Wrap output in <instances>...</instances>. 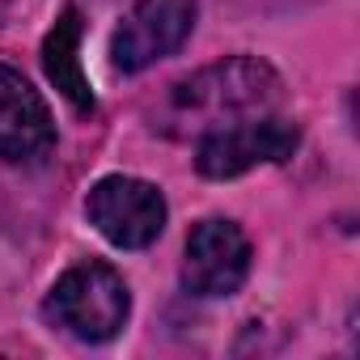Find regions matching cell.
I'll list each match as a JSON object with an SVG mask.
<instances>
[{"mask_svg": "<svg viewBox=\"0 0 360 360\" xmlns=\"http://www.w3.org/2000/svg\"><path fill=\"white\" fill-rule=\"evenodd\" d=\"M89 225L119 250H144L165 229V200L153 183L127 174L98 178L85 195Z\"/></svg>", "mask_w": 360, "mask_h": 360, "instance_id": "3957f363", "label": "cell"}, {"mask_svg": "<svg viewBox=\"0 0 360 360\" xmlns=\"http://www.w3.org/2000/svg\"><path fill=\"white\" fill-rule=\"evenodd\" d=\"M250 276V242L233 221H200L187 238L183 284L195 297H233Z\"/></svg>", "mask_w": 360, "mask_h": 360, "instance_id": "8992f818", "label": "cell"}, {"mask_svg": "<svg viewBox=\"0 0 360 360\" xmlns=\"http://www.w3.org/2000/svg\"><path fill=\"white\" fill-rule=\"evenodd\" d=\"M195 30V0H136L110 39V64L119 72H144L174 56Z\"/></svg>", "mask_w": 360, "mask_h": 360, "instance_id": "5b68a950", "label": "cell"}, {"mask_svg": "<svg viewBox=\"0 0 360 360\" xmlns=\"http://www.w3.org/2000/svg\"><path fill=\"white\" fill-rule=\"evenodd\" d=\"M43 68H47L51 85L72 102V110H81V115L94 110V89L81 68V13L77 9H64L60 22L51 26V34L43 39Z\"/></svg>", "mask_w": 360, "mask_h": 360, "instance_id": "ba28073f", "label": "cell"}, {"mask_svg": "<svg viewBox=\"0 0 360 360\" xmlns=\"http://www.w3.org/2000/svg\"><path fill=\"white\" fill-rule=\"evenodd\" d=\"M297 144H301L297 123H288L280 115H259V119H242V123H229V127L200 136L195 165L204 178H238L255 165H271V161L292 157Z\"/></svg>", "mask_w": 360, "mask_h": 360, "instance_id": "277c9868", "label": "cell"}, {"mask_svg": "<svg viewBox=\"0 0 360 360\" xmlns=\"http://www.w3.org/2000/svg\"><path fill=\"white\" fill-rule=\"evenodd\" d=\"M127 309H131V297H127L123 276L110 263H98V259H85V263L68 267L43 301V314L60 330H68L85 343L115 339L127 322Z\"/></svg>", "mask_w": 360, "mask_h": 360, "instance_id": "7a4b0ae2", "label": "cell"}, {"mask_svg": "<svg viewBox=\"0 0 360 360\" xmlns=\"http://www.w3.org/2000/svg\"><path fill=\"white\" fill-rule=\"evenodd\" d=\"M280 102H284V81L276 77V68L250 56H233L169 85L161 127L174 136H191V131L208 136L217 127L271 115Z\"/></svg>", "mask_w": 360, "mask_h": 360, "instance_id": "6da1fadb", "label": "cell"}, {"mask_svg": "<svg viewBox=\"0 0 360 360\" xmlns=\"http://www.w3.org/2000/svg\"><path fill=\"white\" fill-rule=\"evenodd\" d=\"M56 148V123L39 89L0 64V157L5 161H39Z\"/></svg>", "mask_w": 360, "mask_h": 360, "instance_id": "52a82bcc", "label": "cell"}]
</instances>
